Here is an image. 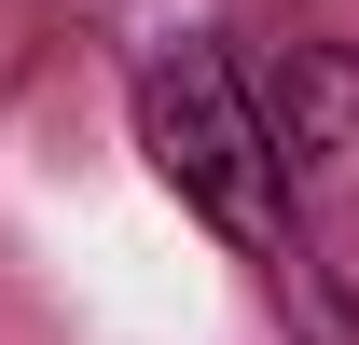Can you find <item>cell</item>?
Returning a JSON list of instances; mask_svg holds the SVG:
<instances>
[{
	"label": "cell",
	"instance_id": "cell-1",
	"mask_svg": "<svg viewBox=\"0 0 359 345\" xmlns=\"http://www.w3.org/2000/svg\"><path fill=\"white\" fill-rule=\"evenodd\" d=\"M138 138H152V166H166L180 208H208L235 249H290V180H276V138H263V97L235 83L222 42H166L138 69Z\"/></svg>",
	"mask_w": 359,
	"mask_h": 345
},
{
	"label": "cell",
	"instance_id": "cell-2",
	"mask_svg": "<svg viewBox=\"0 0 359 345\" xmlns=\"http://www.w3.org/2000/svg\"><path fill=\"white\" fill-rule=\"evenodd\" d=\"M263 138H276L290 208H318V221L359 235V42H304L290 55L276 97H263Z\"/></svg>",
	"mask_w": 359,
	"mask_h": 345
},
{
	"label": "cell",
	"instance_id": "cell-3",
	"mask_svg": "<svg viewBox=\"0 0 359 345\" xmlns=\"http://www.w3.org/2000/svg\"><path fill=\"white\" fill-rule=\"evenodd\" d=\"M276 290H290V318H304L318 345H359V304H332V290H318V262H304V249H276Z\"/></svg>",
	"mask_w": 359,
	"mask_h": 345
}]
</instances>
